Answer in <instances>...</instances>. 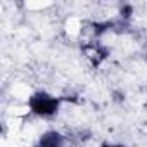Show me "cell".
Here are the masks:
<instances>
[{
    "mask_svg": "<svg viewBox=\"0 0 147 147\" xmlns=\"http://www.w3.org/2000/svg\"><path fill=\"white\" fill-rule=\"evenodd\" d=\"M30 109L36 116H54L59 109L61 99H55L45 92H36L30 97Z\"/></svg>",
    "mask_w": 147,
    "mask_h": 147,
    "instance_id": "obj_1",
    "label": "cell"
},
{
    "mask_svg": "<svg viewBox=\"0 0 147 147\" xmlns=\"http://www.w3.org/2000/svg\"><path fill=\"white\" fill-rule=\"evenodd\" d=\"M85 52H87V55L90 57V61H92V66H99L102 61H106L107 59V55H109V50L106 49V47H102V45H95V43H92V45H87L85 49H83Z\"/></svg>",
    "mask_w": 147,
    "mask_h": 147,
    "instance_id": "obj_2",
    "label": "cell"
},
{
    "mask_svg": "<svg viewBox=\"0 0 147 147\" xmlns=\"http://www.w3.org/2000/svg\"><path fill=\"white\" fill-rule=\"evenodd\" d=\"M36 147H64V137L59 131H55V130L45 131L40 137Z\"/></svg>",
    "mask_w": 147,
    "mask_h": 147,
    "instance_id": "obj_3",
    "label": "cell"
},
{
    "mask_svg": "<svg viewBox=\"0 0 147 147\" xmlns=\"http://www.w3.org/2000/svg\"><path fill=\"white\" fill-rule=\"evenodd\" d=\"M114 26H116V23H114V21H104V23H94V24H92L94 33H95L97 36L104 35V33H106V31H109V30H114Z\"/></svg>",
    "mask_w": 147,
    "mask_h": 147,
    "instance_id": "obj_4",
    "label": "cell"
},
{
    "mask_svg": "<svg viewBox=\"0 0 147 147\" xmlns=\"http://www.w3.org/2000/svg\"><path fill=\"white\" fill-rule=\"evenodd\" d=\"M133 14V7L130 5V4H125V5H121V9H119V16L123 18V19H130V16Z\"/></svg>",
    "mask_w": 147,
    "mask_h": 147,
    "instance_id": "obj_5",
    "label": "cell"
},
{
    "mask_svg": "<svg viewBox=\"0 0 147 147\" xmlns=\"http://www.w3.org/2000/svg\"><path fill=\"white\" fill-rule=\"evenodd\" d=\"M114 100H116V102H123V100H125L123 94H119V92H114Z\"/></svg>",
    "mask_w": 147,
    "mask_h": 147,
    "instance_id": "obj_6",
    "label": "cell"
},
{
    "mask_svg": "<svg viewBox=\"0 0 147 147\" xmlns=\"http://www.w3.org/2000/svg\"><path fill=\"white\" fill-rule=\"evenodd\" d=\"M100 147H125V145H118V144H102Z\"/></svg>",
    "mask_w": 147,
    "mask_h": 147,
    "instance_id": "obj_7",
    "label": "cell"
}]
</instances>
